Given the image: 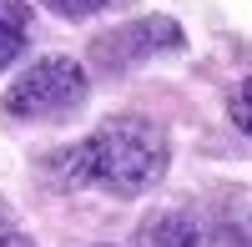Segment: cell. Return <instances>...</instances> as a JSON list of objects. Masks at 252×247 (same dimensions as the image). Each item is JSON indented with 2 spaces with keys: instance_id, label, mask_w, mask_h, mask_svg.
<instances>
[{
  "instance_id": "obj_1",
  "label": "cell",
  "mask_w": 252,
  "mask_h": 247,
  "mask_svg": "<svg viewBox=\"0 0 252 247\" xmlns=\"http://www.w3.org/2000/svg\"><path fill=\"white\" fill-rule=\"evenodd\" d=\"M51 177L61 187H101L116 197H141L166 177V136L141 116L106 121L86 141L56 152Z\"/></svg>"
},
{
  "instance_id": "obj_2",
  "label": "cell",
  "mask_w": 252,
  "mask_h": 247,
  "mask_svg": "<svg viewBox=\"0 0 252 247\" xmlns=\"http://www.w3.org/2000/svg\"><path fill=\"white\" fill-rule=\"evenodd\" d=\"M86 91H91L86 71H81L76 61L46 56V61H35V66L5 91L0 111L15 116V121H61V116H71L81 101H86Z\"/></svg>"
},
{
  "instance_id": "obj_3",
  "label": "cell",
  "mask_w": 252,
  "mask_h": 247,
  "mask_svg": "<svg viewBox=\"0 0 252 247\" xmlns=\"http://www.w3.org/2000/svg\"><path fill=\"white\" fill-rule=\"evenodd\" d=\"M157 51H182V26H177V20H166V15L121 26V31H111V35H96V46H91L96 66H106V71H121V66H131V61L157 56Z\"/></svg>"
},
{
  "instance_id": "obj_4",
  "label": "cell",
  "mask_w": 252,
  "mask_h": 247,
  "mask_svg": "<svg viewBox=\"0 0 252 247\" xmlns=\"http://www.w3.org/2000/svg\"><path fill=\"white\" fill-rule=\"evenodd\" d=\"M26 26H31L26 0H0V71L26 51Z\"/></svg>"
},
{
  "instance_id": "obj_5",
  "label": "cell",
  "mask_w": 252,
  "mask_h": 247,
  "mask_svg": "<svg viewBox=\"0 0 252 247\" xmlns=\"http://www.w3.org/2000/svg\"><path fill=\"white\" fill-rule=\"evenodd\" d=\"M141 247H197V227H192L187 217L166 212V217H157V222H146Z\"/></svg>"
},
{
  "instance_id": "obj_6",
  "label": "cell",
  "mask_w": 252,
  "mask_h": 247,
  "mask_svg": "<svg viewBox=\"0 0 252 247\" xmlns=\"http://www.w3.org/2000/svg\"><path fill=\"white\" fill-rule=\"evenodd\" d=\"M46 5L56 15H66V20H86L96 10H111V5H131V0H46Z\"/></svg>"
},
{
  "instance_id": "obj_7",
  "label": "cell",
  "mask_w": 252,
  "mask_h": 247,
  "mask_svg": "<svg viewBox=\"0 0 252 247\" xmlns=\"http://www.w3.org/2000/svg\"><path fill=\"white\" fill-rule=\"evenodd\" d=\"M232 121H237V131H247L252 136V76L237 86V96H232Z\"/></svg>"
},
{
  "instance_id": "obj_8",
  "label": "cell",
  "mask_w": 252,
  "mask_h": 247,
  "mask_svg": "<svg viewBox=\"0 0 252 247\" xmlns=\"http://www.w3.org/2000/svg\"><path fill=\"white\" fill-rule=\"evenodd\" d=\"M0 247H35L26 232H0Z\"/></svg>"
}]
</instances>
